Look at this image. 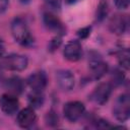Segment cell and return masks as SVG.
I'll return each mask as SVG.
<instances>
[{"label":"cell","mask_w":130,"mask_h":130,"mask_svg":"<svg viewBox=\"0 0 130 130\" xmlns=\"http://www.w3.org/2000/svg\"><path fill=\"white\" fill-rule=\"evenodd\" d=\"M11 34L14 40L21 46L29 47L34 44V37L26 24L25 20L21 17H15L11 22Z\"/></svg>","instance_id":"6da1fadb"},{"label":"cell","mask_w":130,"mask_h":130,"mask_svg":"<svg viewBox=\"0 0 130 130\" xmlns=\"http://www.w3.org/2000/svg\"><path fill=\"white\" fill-rule=\"evenodd\" d=\"M28 60L19 54H10L0 57V68L10 71H22L27 67Z\"/></svg>","instance_id":"7a4b0ae2"},{"label":"cell","mask_w":130,"mask_h":130,"mask_svg":"<svg viewBox=\"0 0 130 130\" xmlns=\"http://www.w3.org/2000/svg\"><path fill=\"white\" fill-rule=\"evenodd\" d=\"M113 114L119 122H126L130 117V99L127 93L118 96L113 108Z\"/></svg>","instance_id":"3957f363"},{"label":"cell","mask_w":130,"mask_h":130,"mask_svg":"<svg viewBox=\"0 0 130 130\" xmlns=\"http://www.w3.org/2000/svg\"><path fill=\"white\" fill-rule=\"evenodd\" d=\"M85 112L84 105L79 101H72L65 104L63 108V114L65 118L70 122H76Z\"/></svg>","instance_id":"277c9868"},{"label":"cell","mask_w":130,"mask_h":130,"mask_svg":"<svg viewBox=\"0 0 130 130\" xmlns=\"http://www.w3.org/2000/svg\"><path fill=\"white\" fill-rule=\"evenodd\" d=\"M112 90H113V85L110 82L100 83L91 92L90 100L98 105H104L109 101L112 94Z\"/></svg>","instance_id":"5b68a950"},{"label":"cell","mask_w":130,"mask_h":130,"mask_svg":"<svg viewBox=\"0 0 130 130\" xmlns=\"http://www.w3.org/2000/svg\"><path fill=\"white\" fill-rule=\"evenodd\" d=\"M92 53L89 55L88 63H89V68L91 71V75L93 79H100L102 76L105 75L108 71V65L103 61L101 56L98 53Z\"/></svg>","instance_id":"8992f818"},{"label":"cell","mask_w":130,"mask_h":130,"mask_svg":"<svg viewBox=\"0 0 130 130\" xmlns=\"http://www.w3.org/2000/svg\"><path fill=\"white\" fill-rule=\"evenodd\" d=\"M19 102L15 94L12 93H3L0 96V109L1 111L8 116L15 114L18 110Z\"/></svg>","instance_id":"52a82bcc"},{"label":"cell","mask_w":130,"mask_h":130,"mask_svg":"<svg viewBox=\"0 0 130 130\" xmlns=\"http://www.w3.org/2000/svg\"><path fill=\"white\" fill-rule=\"evenodd\" d=\"M43 21L45 26L57 34V36H63L66 34V28L64 26V24L62 23V21L54 14H52L51 12H46L43 15Z\"/></svg>","instance_id":"ba28073f"},{"label":"cell","mask_w":130,"mask_h":130,"mask_svg":"<svg viewBox=\"0 0 130 130\" xmlns=\"http://www.w3.org/2000/svg\"><path fill=\"white\" fill-rule=\"evenodd\" d=\"M56 81L59 87L64 91L71 90L75 84V78L73 73L67 69H61L56 72Z\"/></svg>","instance_id":"9c48e42d"},{"label":"cell","mask_w":130,"mask_h":130,"mask_svg":"<svg viewBox=\"0 0 130 130\" xmlns=\"http://www.w3.org/2000/svg\"><path fill=\"white\" fill-rule=\"evenodd\" d=\"M26 81L32 91L43 92L47 86L48 78L44 71H37V72H34L32 74H30Z\"/></svg>","instance_id":"30bf717a"},{"label":"cell","mask_w":130,"mask_h":130,"mask_svg":"<svg viewBox=\"0 0 130 130\" xmlns=\"http://www.w3.org/2000/svg\"><path fill=\"white\" fill-rule=\"evenodd\" d=\"M65 59H67L70 62H76L78 61L82 56V48L79 41L73 40L68 42L65 45L64 51H63Z\"/></svg>","instance_id":"8fae6325"},{"label":"cell","mask_w":130,"mask_h":130,"mask_svg":"<svg viewBox=\"0 0 130 130\" xmlns=\"http://www.w3.org/2000/svg\"><path fill=\"white\" fill-rule=\"evenodd\" d=\"M37 120V116L35 113V110L30 107L22 109L18 114H17V124L19 127L27 129L31 127Z\"/></svg>","instance_id":"7c38bea8"},{"label":"cell","mask_w":130,"mask_h":130,"mask_svg":"<svg viewBox=\"0 0 130 130\" xmlns=\"http://www.w3.org/2000/svg\"><path fill=\"white\" fill-rule=\"evenodd\" d=\"M109 27L111 29V31L115 35L121 36L123 34L126 32L127 27H128V19L125 15H121V14H117L114 17L111 18L110 23H109Z\"/></svg>","instance_id":"4fadbf2b"},{"label":"cell","mask_w":130,"mask_h":130,"mask_svg":"<svg viewBox=\"0 0 130 130\" xmlns=\"http://www.w3.org/2000/svg\"><path fill=\"white\" fill-rule=\"evenodd\" d=\"M23 87V81L18 76H12L5 81V88L9 93L17 95L22 92Z\"/></svg>","instance_id":"5bb4252c"},{"label":"cell","mask_w":130,"mask_h":130,"mask_svg":"<svg viewBox=\"0 0 130 130\" xmlns=\"http://www.w3.org/2000/svg\"><path fill=\"white\" fill-rule=\"evenodd\" d=\"M44 100L45 99L43 92H39V91H32L31 93L28 94V99H27L28 105L32 109L42 107V105L44 104Z\"/></svg>","instance_id":"9a60e30c"},{"label":"cell","mask_w":130,"mask_h":130,"mask_svg":"<svg viewBox=\"0 0 130 130\" xmlns=\"http://www.w3.org/2000/svg\"><path fill=\"white\" fill-rule=\"evenodd\" d=\"M117 55H118V61L120 66L128 70L129 69V51L127 49L120 50Z\"/></svg>","instance_id":"2e32d148"},{"label":"cell","mask_w":130,"mask_h":130,"mask_svg":"<svg viewBox=\"0 0 130 130\" xmlns=\"http://www.w3.org/2000/svg\"><path fill=\"white\" fill-rule=\"evenodd\" d=\"M45 122H46V124H47L48 126H50V127H55V126H57L58 123H59V118H58V115L56 114V112L53 111V110L49 111V112L46 114V116H45Z\"/></svg>","instance_id":"e0dca14e"},{"label":"cell","mask_w":130,"mask_h":130,"mask_svg":"<svg viewBox=\"0 0 130 130\" xmlns=\"http://www.w3.org/2000/svg\"><path fill=\"white\" fill-rule=\"evenodd\" d=\"M108 14V4L105 1H102L96 9V19L99 21H102Z\"/></svg>","instance_id":"ac0fdd59"},{"label":"cell","mask_w":130,"mask_h":130,"mask_svg":"<svg viewBox=\"0 0 130 130\" xmlns=\"http://www.w3.org/2000/svg\"><path fill=\"white\" fill-rule=\"evenodd\" d=\"M112 78H113L114 84H115V85H119V84H121V83L123 82V80H124V74H123L122 71H120V70H115V72L113 73Z\"/></svg>","instance_id":"d6986e66"},{"label":"cell","mask_w":130,"mask_h":130,"mask_svg":"<svg viewBox=\"0 0 130 130\" xmlns=\"http://www.w3.org/2000/svg\"><path fill=\"white\" fill-rule=\"evenodd\" d=\"M90 30H91V27L90 26H85V27H82L80 29L77 30V36L79 39L83 40V39H86L89 35H90Z\"/></svg>","instance_id":"ffe728a7"},{"label":"cell","mask_w":130,"mask_h":130,"mask_svg":"<svg viewBox=\"0 0 130 130\" xmlns=\"http://www.w3.org/2000/svg\"><path fill=\"white\" fill-rule=\"evenodd\" d=\"M61 45V37L60 36H57L55 37L51 42H50V45H49V50L51 52L55 51L57 48H59V46Z\"/></svg>","instance_id":"44dd1931"},{"label":"cell","mask_w":130,"mask_h":130,"mask_svg":"<svg viewBox=\"0 0 130 130\" xmlns=\"http://www.w3.org/2000/svg\"><path fill=\"white\" fill-rule=\"evenodd\" d=\"M114 4L118 9H127L129 6V0H114Z\"/></svg>","instance_id":"7402d4cb"},{"label":"cell","mask_w":130,"mask_h":130,"mask_svg":"<svg viewBox=\"0 0 130 130\" xmlns=\"http://www.w3.org/2000/svg\"><path fill=\"white\" fill-rule=\"evenodd\" d=\"M45 1L47 2L48 5H50L53 8H56V9H59L60 8L61 2H62V0H45Z\"/></svg>","instance_id":"603a6c76"},{"label":"cell","mask_w":130,"mask_h":130,"mask_svg":"<svg viewBox=\"0 0 130 130\" xmlns=\"http://www.w3.org/2000/svg\"><path fill=\"white\" fill-rule=\"evenodd\" d=\"M9 0H0V14L4 13L8 8Z\"/></svg>","instance_id":"cb8c5ba5"},{"label":"cell","mask_w":130,"mask_h":130,"mask_svg":"<svg viewBox=\"0 0 130 130\" xmlns=\"http://www.w3.org/2000/svg\"><path fill=\"white\" fill-rule=\"evenodd\" d=\"M4 52H5V46H4V43L2 42V40L0 39V57L3 56Z\"/></svg>","instance_id":"d4e9b609"},{"label":"cell","mask_w":130,"mask_h":130,"mask_svg":"<svg viewBox=\"0 0 130 130\" xmlns=\"http://www.w3.org/2000/svg\"><path fill=\"white\" fill-rule=\"evenodd\" d=\"M78 1H80V0H66V3L67 4H74V3H77Z\"/></svg>","instance_id":"484cf974"},{"label":"cell","mask_w":130,"mask_h":130,"mask_svg":"<svg viewBox=\"0 0 130 130\" xmlns=\"http://www.w3.org/2000/svg\"><path fill=\"white\" fill-rule=\"evenodd\" d=\"M19 1H20L21 3H23V4H27V3H28L30 0H19Z\"/></svg>","instance_id":"4316f807"}]
</instances>
